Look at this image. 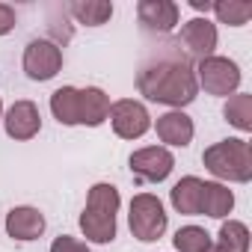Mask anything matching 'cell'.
I'll return each instance as SVG.
<instances>
[{
  "label": "cell",
  "mask_w": 252,
  "mask_h": 252,
  "mask_svg": "<svg viewBox=\"0 0 252 252\" xmlns=\"http://www.w3.org/2000/svg\"><path fill=\"white\" fill-rule=\"evenodd\" d=\"M137 89L149 101L181 110V107L193 104L199 95L196 68H193L190 57H181L178 51H160L140 68Z\"/></svg>",
  "instance_id": "obj_1"
},
{
  "label": "cell",
  "mask_w": 252,
  "mask_h": 252,
  "mask_svg": "<svg viewBox=\"0 0 252 252\" xmlns=\"http://www.w3.org/2000/svg\"><path fill=\"white\" fill-rule=\"evenodd\" d=\"M119 190L107 181L95 184L86 196V208L80 214V231L92 243H110L116 237V214H119Z\"/></svg>",
  "instance_id": "obj_2"
},
{
  "label": "cell",
  "mask_w": 252,
  "mask_h": 252,
  "mask_svg": "<svg viewBox=\"0 0 252 252\" xmlns=\"http://www.w3.org/2000/svg\"><path fill=\"white\" fill-rule=\"evenodd\" d=\"M202 163L211 175H217L222 181L246 184L252 178V149L240 137H228V140H220L211 149H205Z\"/></svg>",
  "instance_id": "obj_3"
},
{
  "label": "cell",
  "mask_w": 252,
  "mask_h": 252,
  "mask_svg": "<svg viewBox=\"0 0 252 252\" xmlns=\"http://www.w3.org/2000/svg\"><path fill=\"white\" fill-rule=\"evenodd\" d=\"M131 234L143 243H155L166 231V211L163 202L152 193H140L131 199V214H128Z\"/></svg>",
  "instance_id": "obj_4"
},
{
  "label": "cell",
  "mask_w": 252,
  "mask_h": 252,
  "mask_svg": "<svg viewBox=\"0 0 252 252\" xmlns=\"http://www.w3.org/2000/svg\"><path fill=\"white\" fill-rule=\"evenodd\" d=\"M196 83L208 95L225 98V95L237 92V86H240V68L228 57H208V60H199V65H196Z\"/></svg>",
  "instance_id": "obj_5"
},
{
  "label": "cell",
  "mask_w": 252,
  "mask_h": 252,
  "mask_svg": "<svg viewBox=\"0 0 252 252\" xmlns=\"http://www.w3.org/2000/svg\"><path fill=\"white\" fill-rule=\"evenodd\" d=\"M107 119H110V125H113L116 137H122V140H140V137H146L149 128H152L149 110H146L140 101H134V98H122V101L110 104V116H107Z\"/></svg>",
  "instance_id": "obj_6"
},
{
  "label": "cell",
  "mask_w": 252,
  "mask_h": 252,
  "mask_svg": "<svg viewBox=\"0 0 252 252\" xmlns=\"http://www.w3.org/2000/svg\"><path fill=\"white\" fill-rule=\"evenodd\" d=\"M63 68V51L51 39H33L24 48V71L30 80H51Z\"/></svg>",
  "instance_id": "obj_7"
},
{
  "label": "cell",
  "mask_w": 252,
  "mask_h": 252,
  "mask_svg": "<svg viewBox=\"0 0 252 252\" xmlns=\"http://www.w3.org/2000/svg\"><path fill=\"white\" fill-rule=\"evenodd\" d=\"M131 172L143 181H152V184H160L169 178L172 166H175V158L166 146H146L140 152L131 155Z\"/></svg>",
  "instance_id": "obj_8"
},
{
  "label": "cell",
  "mask_w": 252,
  "mask_h": 252,
  "mask_svg": "<svg viewBox=\"0 0 252 252\" xmlns=\"http://www.w3.org/2000/svg\"><path fill=\"white\" fill-rule=\"evenodd\" d=\"M137 18L143 24L146 33H158V36H166L178 27V18H181V9L172 0H140L137 3Z\"/></svg>",
  "instance_id": "obj_9"
},
{
  "label": "cell",
  "mask_w": 252,
  "mask_h": 252,
  "mask_svg": "<svg viewBox=\"0 0 252 252\" xmlns=\"http://www.w3.org/2000/svg\"><path fill=\"white\" fill-rule=\"evenodd\" d=\"M3 128L9 140H33L42 131V113L33 101H15L3 116Z\"/></svg>",
  "instance_id": "obj_10"
},
{
  "label": "cell",
  "mask_w": 252,
  "mask_h": 252,
  "mask_svg": "<svg viewBox=\"0 0 252 252\" xmlns=\"http://www.w3.org/2000/svg\"><path fill=\"white\" fill-rule=\"evenodd\" d=\"M178 42L187 48V54L196 63L208 60V57H214V48H217V24H211L208 18H190L181 27Z\"/></svg>",
  "instance_id": "obj_11"
},
{
  "label": "cell",
  "mask_w": 252,
  "mask_h": 252,
  "mask_svg": "<svg viewBox=\"0 0 252 252\" xmlns=\"http://www.w3.org/2000/svg\"><path fill=\"white\" fill-rule=\"evenodd\" d=\"M155 128H158L160 143L175 146V149L190 146V143H193V134H196L193 119H190L187 113H181V110H169V113L158 116V125H155Z\"/></svg>",
  "instance_id": "obj_12"
},
{
  "label": "cell",
  "mask_w": 252,
  "mask_h": 252,
  "mask_svg": "<svg viewBox=\"0 0 252 252\" xmlns=\"http://www.w3.org/2000/svg\"><path fill=\"white\" fill-rule=\"evenodd\" d=\"M45 231V214L30 205H18L6 214V234L12 240H36Z\"/></svg>",
  "instance_id": "obj_13"
},
{
  "label": "cell",
  "mask_w": 252,
  "mask_h": 252,
  "mask_svg": "<svg viewBox=\"0 0 252 252\" xmlns=\"http://www.w3.org/2000/svg\"><path fill=\"white\" fill-rule=\"evenodd\" d=\"M77 113H80V125H89V128H98V125L107 122L110 116V95L98 86H86L77 95Z\"/></svg>",
  "instance_id": "obj_14"
},
{
  "label": "cell",
  "mask_w": 252,
  "mask_h": 252,
  "mask_svg": "<svg viewBox=\"0 0 252 252\" xmlns=\"http://www.w3.org/2000/svg\"><path fill=\"white\" fill-rule=\"evenodd\" d=\"M231 208H234V193L225 184L202 181V205H199V214L214 217V220H222V217L231 214Z\"/></svg>",
  "instance_id": "obj_15"
},
{
  "label": "cell",
  "mask_w": 252,
  "mask_h": 252,
  "mask_svg": "<svg viewBox=\"0 0 252 252\" xmlns=\"http://www.w3.org/2000/svg\"><path fill=\"white\" fill-rule=\"evenodd\" d=\"M169 202L178 214H187V217H199V205H202V178L196 175H187L181 178L172 190H169Z\"/></svg>",
  "instance_id": "obj_16"
},
{
  "label": "cell",
  "mask_w": 252,
  "mask_h": 252,
  "mask_svg": "<svg viewBox=\"0 0 252 252\" xmlns=\"http://www.w3.org/2000/svg\"><path fill=\"white\" fill-rule=\"evenodd\" d=\"M68 12L77 18V24L101 27L113 18V3H107V0H74V3H68Z\"/></svg>",
  "instance_id": "obj_17"
},
{
  "label": "cell",
  "mask_w": 252,
  "mask_h": 252,
  "mask_svg": "<svg viewBox=\"0 0 252 252\" xmlns=\"http://www.w3.org/2000/svg\"><path fill=\"white\" fill-rule=\"evenodd\" d=\"M77 95L80 89L74 86H60L54 95H51V113L60 125H80V113H77Z\"/></svg>",
  "instance_id": "obj_18"
},
{
  "label": "cell",
  "mask_w": 252,
  "mask_h": 252,
  "mask_svg": "<svg viewBox=\"0 0 252 252\" xmlns=\"http://www.w3.org/2000/svg\"><path fill=\"white\" fill-rule=\"evenodd\" d=\"M222 116H225L228 125H234L237 131L249 134V131H252V95H249V92H234V95L225 101Z\"/></svg>",
  "instance_id": "obj_19"
},
{
  "label": "cell",
  "mask_w": 252,
  "mask_h": 252,
  "mask_svg": "<svg viewBox=\"0 0 252 252\" xmlns=\"http://www.w3.org/2000/svg\"><path fill=\"white\" fill-rule=\"evenodd\" d=\"M211 12L220 18V24L243 27L252 18V3H246V0H222V3H214L211 6Z\"/></svg>",
  "instance_id": "obj_20"
},
{
  "label": "cell",
  "mask_w": 252,
  "mask_h": 252,
  "mask_svg": "<svg viewBox=\"0 0 252 252\" xmlns=\"http://www.w3.org/2000/svg\"><path fill=\"white\" fill-rule=\"evenodd\" d=\"M220 246L225 252H249V228L240 220H225L220 225Z\"/></svg>",
  "instance_id": "obj_21"
},
{
  "label": "cell",
  "mask_w": 252,
  "mask_h": 252,
  "mask_svg": "<svg viewBox=\"0 0 252 252\" xmlns=\"http://www.w3.org/2000/svg\"><path fill=\"white\" fill-rule=\"evenodd\" d=\"M175 249L178 252H208L211 249V234L199 225H184L175 231Z\"/></svg>",
  "instance_id": "obj_22"
},
{
  "label": "cell",
  "mask_w": 252,
  "mask_h": 252,
  "mask_svg": "<svg viewBox=\"0 0 252 252\" xmlns=\"http://www.w3.org/2000/svg\"><path fill=\"white\" fill-rule=\"evenodd\" d=\"M51 252H89V246L77 237H68V234H60L54 243H51Z\"/></svg>",
  "instance_id": "obj_23"
},
{
  "label": "cell",
  "mask_w": 252,
  "mask_h": 252,
  "mask_svg": "<svg viewBox=\"0 0 252 252\" xmlns=\"http://www.w3.org/2000/svg\"><path fill=\"white\" fill-rule=\"evenodd\" d=\"M12 27H15V9L6 6V3H0V36L12 33Z\"/></svg>",
  "instance_id": "obj_24"
},
{
  "label": "cell",
  "mask_w": 252,
  "mask_h": 252,
  "mask_svg": "<svg viewBox=\"0 0 252 252\" xmlns=\"http://www.w3.org/2000/svg\"><path fill=\"white\" fill-rule=\"evenodd\" d=\"M190 6H193L196 12H211L214 3H208V0H190Z\"/></svg>",
  "instance_id": "obj_25"
},
{
  "label": "cell",
  "mask_w": 252,
  "mask_h": 252,
  "mask_svg": "<svg viewBox=\"0 0 252 252\" xmlns=\"http://www.w3.org/2000/svg\"><path fill=\"white\" fill-rule=\"evenodd\" d=\"M208 252H225V249H222L220 243H211V249H208Z\"/></svg>",
  "instance_id": "obj_26"
},
{
  "label": "cell",
  "mask_w": 252,
  "mask_h": 252,
  "mask_svg": "<svg viewBox=\"0 0 252 252\" xmlns=\"http://www.w3.org/2000/svg\"><path fill=\"white\" fill-rule=\"evenodd\" d=\"M0 119H3V101H0Z\"/></svg>",
  "instance_id": "obj_27"
}]
</instances>
